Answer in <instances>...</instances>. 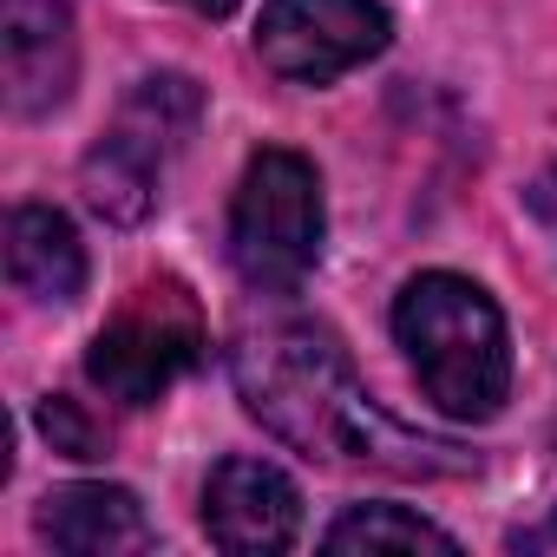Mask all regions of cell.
Segmentation results:
<instances>
[{"mask_svg": "<svg viewBox=\"0 0 557 557\" xmlns=\"http://www.w3.org/2000/svg\"><path fill=\"white\" fill-rule=\"evenodd\" d=\"M230 374L243 407L309 459L322 466H387V472H466L472 459L446 440L407 433L400 420H387L374 407V394L361 387L348 348L335 342V329L322 322H262L243 329L230 348Z\"/></svg>", "mask_w": 557, "mask_h": 557, "instance_id": "6da1fadb", "label": "cell"}, {"mask_svg": "<svg viewBox=\"0 0 557 557\" xmlns=\"http://www.w3.org/2000/svg\"><path fill=\"white\" fill-rule=\"evenodd\" d=\"M394 342L407 348L426 400L446 420H492L511 394V335L498 302L453 269H426L394 302Z\"/></svg>", "mask_w": 557, "mask_h": 557, "instance_id": "7a4b0ae2", "label": "cell"}, {"mask_svg": "<svg viewBox=\"0 0 557 557\" xmlns=\"http://www.w3.org/2000/svg\"><path fill=\"white\" fill-rule=\"evenodd\" d=\"M322 177L302 151L269 145L249 158L230 203V262L256 296H289L322 262Z\"/></svg>", "mask_w": 557, "mask_h": 557, "instance_id": "3957f363", "label": "cell"}, {"mask_svg": "<svg viewBox=\"0 0 557 557\" xmlns=\"http://www.w3.org/2000/svg\"><path fill=\"white\" fill-rule=\"evenodd\" d=\"M197 112H203V92L184 79V73H151L132 86V99L119 106L112 132L86 151V203L112 223H138L151 203H158V177L164 164L190 145L197 132Z\"/></svg>", "mask_w": 557, "mask_h": 557, "instance_id": "277c9868", "label": "cell"}, {"mask_svg": "<svg viewBox=\"0 0 557 557\" xmlns=\"http://www.w3.org/2000/svg\"><path fill=\"white\" fill-rule=\"evenodd\" d=\"M210 335H203V309L177 275L132 289L119 302V315L92 335L86 348V374L106 400L119 407H151L164 387H177L197 361H203Z\"/></svg>", "mask_w": 557, "mask_h": 557, "instance_id": "5b68a950", "label": "cell"}, {"mask_svg": "<svg viewBox=\"0 0 557 557\" xmlns=\"http://www.w3.org/2000/svg\"><path fill=\"white\" fill-rule=\"evenodd\" d=\"M394 40L381 0H269L256 21V60L289 86H329L368 66Z\"/></svg>", "mask_w": 557, "mask_h": 557, "instance_id": "8992f818", "label": "cell"}, {"mask_svg": "<svg viewBox=\"0 0 557 557\" xmlns=\"http://www.w3.org/2000/svg\"><path fill=\"white\" fill-rule=\"evenodd\" d=\"M0 79H8V112L21 119L66 106L79 79V40L66 0H0Z\"/></svg>", "mask_w": 557, "mask_h": 557, "instance_id": "52a82bcc", "label": "cell"}, {"mask_svg": "<svg viewBox=\"0 0 557 557\" xmlns=\"http://www.w3.org/2000/svg\"><path fill=\"white\" fill-rule=\"evenodd\" d=\"M203 531L216 550H289L302 531V492L269 459H223L203 485Z\"/></svg>", "mask_w": 557, "mask_h": 557, "instance_id": "ba28073f", "label": "cell"}, {"mask_svg": "<svg viewBox=\"0 0 557 557\" xmlns=\"http://www.w3.org/2000/svg\"><path fill=\"white\" fill-rule=\"evenodd\" d=\"M40 537L66 557H132L151 550V518L125 485H60L40 498Z\"/></svg>", "mask_w": 557, "mask_h": 557, "instance_id": "9c48e42d", "label": "cell"}, {"mask_svg": "<svg viewBox=\"0 0 557 557\" xmlns=\"http://www.w3.org/2000/svg\"><path fill=\"white\" fill-rule=\"evenodd\" d=\"M8 275L34 302H79L86 289V243L53 203H21L8 216Z\"/></svg>", "mask_w": 557, "mask_h": 557, "instance_id": "30bf717a", "label": "cell"}, {"mask_svg": "<svg viewBox=\"0 0 557 557\" xmlns=\"http://www.w3.org/2000/svg\"><path fill=\"white\" fill-rule=\"evenodd\" d=\"M322 544L329 550H446V557L459 550L453 531H440L433 518H420L407 505H355L348 518L329 524Z\"/></svg>", "mask_w": 557, "mask_h": 557, "instance_id": "8fae6325", "label": "cell"}, {"mask_svg": "<svg viewBox=\"0 0 557 557\" xmlns=\"http://www.w3.org/2000/svg\"><path fill=\"white\" fill-rule=\"evenodd\" d=\"M40 433H47L53 453H66V459H106V446H112V433H106L99 420H86L79 400H66V394L40 400Z\"/></svg>", "mask_w": 557, "mask_h": 557, "instance_id": "7c38bea8", "label": "cell"}, {"mask_svg": "<svg viewBox=\"0 0 557 557\" xmlns=\"http://www.w3.org/2000/svg\"><path fill=\"white\" fill-rule=\"evenodd\" d=\"M524 203H531V216H537V223L557 236V164H550V171H544V177L524 190Z\"/></svg>", "mask_w": 557, "mask_h": 557, "instance_id": "4fadbf2b", "label": "cell"}, {"mask_svg": "<svg viewBox=\"0 0 557 557\" xmlns=\"http://www.w3.org/2000/svg\"><path fill=\"white\" fill-rule=\"evenodd\" d=\"M511 550H557V505H550V518H544V524L511 531Z\"/></svg>", "mask_w": 557, "mask_h": 557, "instance_id": "5bb4252c", "label": "cell"}, {"mask_svg": "<svg viewBox=\"0 0 557 557\" xmlns=\"http://www.w3.org/2000/svg\"><path fill=\"white\" fill-rule=\"evenodd\" d=\"M177 8H190V14H210V21H223V14H236L243 0H177Z\"/></svg>", "mask_w": 557, "mask_h": 557, "instance_id": "9a60e30c", "label": "cell"}]
</instances>
